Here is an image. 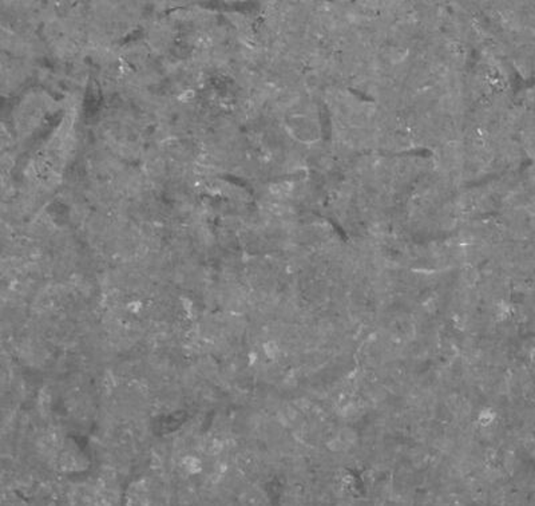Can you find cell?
Returning a JSON list of instances; mask_svg holds the SVG:
<instances>
[{
  "label": "cell",
  "mask_w": 535,
  "mask_h": 506,
  "mask_svg": "<svg viewBox=\"0 0 535 506\" xmlns=\"http://www.w3.org/2000/svg\"><path fill=\"white\" fill-rule=\"evenodd\" d=\"M261 348H263L261 351H263L264 356L269 362H277L281 356V343L277 339H267L261 346Z\"/></svg>",
  "instance_id": "6da1fadb"
},
{
  "label": "cell",
  "mask_w": 535,
  "mask_h": 506,
  "mask_svg": "<svg viewBox=\"0 0 535 506\" xmlns=\"http://www.w3.org/2000/svg\"><path fill=\"white\" fill-rule=\"evenodd\" d=\"M102 386L107 391H111L115 386H117V378L111 371H106L102 377Z\"/></svg>",
  "instance_id": "277c9868"
},
{
  "label": "cell",
  "mask_w": 535,
  "mask_h": 506,
  "mask_svg": "<svg viewBox=\"0 0 535 506\" xmlns=\"http://www.w3.org/2000/svg\"><path fill=\"white\" fill-rule=\"evenodd\" d=\"M182 468L186 470L189 474H198L202 470V462L198 457L187 455L182 459Z\"/></svg>",
  "instance_id": "7a4b0ae2"
},
{
  "label": "cell",
  "mask_w": 535,
  "mask_h": 506,
  "mask_svg": "<svg viewBox=\"0 0 535 506\" xmlns=\"http://www.w3.org/2000/svg\"><path fill=\"white\" fill-rule=\"evenodd\" d=\"M182 306H183V310L186 311V314L189 317L193 316V311H194V307H193V303L189 299H182Z\"/></svg>",
  "instance_id": "8992f818"
},
{
  "label": "cell",
  "mask_w": 535,
  "mask_h": 506,
  "mask_svg": "<svg viewBox=\"0 0 535 506\" xmlns=\"http://www.w3.org/2000/svg\"><path fill=\"white\" fill-rule=\"evenodd\" d=\"M144 308V304L141 303V301H131V303H129L127 304V310L130 311V312H133V314H138L139 311L142 310Z\"/></svg>",
  "instance_id": "5b68a950"
},
{
  "label": "cell",
  "mask_w": 535,
  "mask_h": 506,
  "mask_svg": "<svg viewBox=\"0 0 535 506\" xmlns=\"http://www.w3.org/2000/svg\"><path fill=\"white\" fill-rule=\"evenodd\" d=\"M51 402H53V395L48 388H43L42 391L39 392L38 395V406L42 412H47L51 407Z\"/></svg>",
  "instance_id": "3957f363"
}]
</instances>
